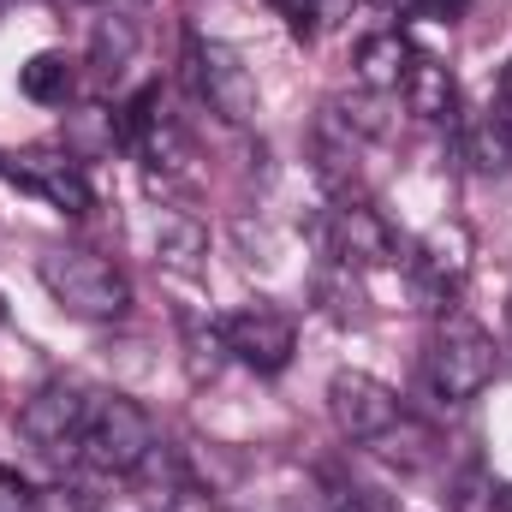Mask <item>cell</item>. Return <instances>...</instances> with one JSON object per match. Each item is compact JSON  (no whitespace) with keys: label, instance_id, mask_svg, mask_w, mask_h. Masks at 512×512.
I'll return each instance as SVG.
<instances>
[{"label":"cell","instance_id":"9c48e42d","mask_svg":"<svg viewBox=\"0 0 512 512\" xmlns=\"http://www.w3.org/2000/svg\"><path fill=\"white\" fill-rule=\"evenodd\" d=\"M471 227L465 221H435L423 239H417V251H411V268H417V280H423V292H435V298H453L459 286H465V274H471Z\"/></svg>","mask_w":512,"mask_h":512},{"label":"cell","instance_id":"4fadbf2b","mask_svg":"<svg viewBox=\"0 0 512 512\" xmlns=\"http://www.w3.org/2000/svg\"><path fill=\"white\" fill-rule=\"evenodd\" d=\"M465 161L489 179H507L512 173V114L507 108H483L471 126H465Z\"/></svg>","mask_w":512,"mask_h":512},{"label":"cell","instance_id":"cb8c5ba5","mask_svg":"<svg viewBox=\"0 0 512 512\" xmlns=\"http://www.w3.org/2000/svg\"><path fill=\"white\" fill-rule=\"evenodd\" d=\"M340 512H364V507H340Z\"/></svg>","mask_w":512,"mask_h":512},{"label":"cell","instance_id":"3957f363","mask_svg":"<svg viewBox=\"0 0 512 512\" xmlns=\"http://www.w3.org/2000/svg\"><path fill=\"white\" fill-rule=\"evenodd\" d=\"M161 435H155V417L126 399V393H96L90 405V423H84V441H78V459L102 477H137L149 459H155Z\"/></svg>","mask_w":512,"mask_h":512},{"label":"cell","instance_id":"ac0fdd59","mask_svg":"<svg viewBox=\"0 0 512 512\" xmlns=\"http://www.w3.org/2000/svg\"><path fill=\"white\" fill-rule=\"evenodd\" d=\"M209 251V239H203V227L191 221V215H161V227H155V256L167 262V268H197V256Z\"/></svg>","mask_w":512,"mask_h":512},{"label":"cell","instance_id":"e0dca14e","mask_svg":"<svg viewBox=\"0 0 512 512\" xmlns=\"http://www.w3.org/2000/svg\"><path fill=\"white\" fill-rule=\"evenodd\" d=\"M370 453H382V459H393V465L417 471V465H429V453H435V429H429V423H417V417L405 411L382 441H370Z\"/></svg>","mask_w":512,"mask_h":512},{"label":"cell","instance_id":"7a4b0ae2","mask_svg":"<svg viewBox=\"0 0 512 512\" xmlns=\"http://www.w3.org/2000/svg\"><path fill=\"white\" fill-rule=\"evenodd\" d=\"M495 370H501L495 334L483 322H471L465 310H447L441 328H435V340H429V352H423V376L435 387V399L471 405L483 387L495 382Z\"/></svg>","mask_w":512,"mask_h":512},{"label":"cell","instance_id":"d4e9b609","mask_svg":"<svg viewBox=\"0 0 512 512\" xmlns=\"http://www.w3.org/2000/svg\"><path fill=\"white\" fill-rule=\"evenodd\" d=\"M0 322H6V304H0Z\"/></svg>","mask_w":512,"mask_h":512},{"label":"cell","instance_id":"5bb4252c","mask_svg":"<svg viewBox=\"0 0 512 512\" xmlns=\"http://www.w3.org/2000/svg\"><path fill=\"white\" fill-rule=\"evenodd\" d=\"M18 90H24V102H36V108H66L72 90H78V72H72L66 54L42 48V54H30V60L18 66Z\"/></svg>","mask_w":512,"mask_h":512},{"label":"cell","instance_id":"44dd1931","mask_svg":"<svg viewBox=\"0 0 512 512\" xmlns=\"http://www.w3.org/2000/svg\"><path fill=\"white\" fill-rule=\"evenodd\" d=\"M501 108L512 114V60H507V72H501Z\"/></svg>","mask_w":512,"mask_h":512},{"label":"cell","instance_id":"2e32d148","mask_svg":"<svg viewBox=\"0 0 512 512\" xmlns=\"http://www.w3.org/2000/svg\"><path fill=\"white\" fill-rule=\"evenodd\" d=\"M447 507L453 512H507V489L495 483L489 465H459L447 477Z\"/></svg>","mask_w":512,"mask_h":512},{"label":"cell","instance_id":"7c38bea8","mask_svg":"<svg viewBox=\"0 0 512 512\" xmlns=\"http://www.w3.org/2000/svg\"><path fill=\"white\" fill-rule=\"evenodd\" d=\"M399 96H405V108H411L417 120H453V114H459V84H453V72H447L435 54H417V60H411Z\"/></svg>","mask_w":512,"mask_h":512},{"label":"cell","instance_id":"5b68a950","mask_svg":"<svg viewBox=\"0 0 512 512\" xmlns=\"http://www.w3.org/2000/svg\"><path fill=\"white\" fill-rule=\"evenodd\" d=\"M90 405H96V387H84L78 376H54L18 405V429L42 459H78Z\"/></svg>","mask_w":512,"mask_h":512},{"label":"cell","instance_id":"ba28073f","mask_svg":"<svg viewBox=\"0 0 512 512\" xmlns=\"http://www.w3.org/2000/svg\"><path fill=\"white\" fill-rule=\"evenodd\" d=\"M328 245L340 256V268H393L399 262V233L387 227L382 209H370V203H340L334 215H328Z\"/></svg>","mask_w":512,"mask_h":512},{"label":"cell","instance_id":"8992f818","mask_svg":"<svg viewBox=\"0 0 512 512\" xmlns=\"http://www.w3.org/2000/svg\"><path fill=\"white\" fill-rule=\"evenodd\" d=\"M221 340H227V358L256 370V376H280L292 364V352H298V328L274 304H239V310H227L221 316Z\"/></svg>","mask_w":512,"mask_h":512},{"label":"cell","instance_id":"30bf717a","mask_svg":"<svg viewBox=\"0 0 512 512\" xmlns=\"http://www.w3.org/2000/svg\"><path fill=\"white\" fill-rule=\"evenodd\" d=\"M0 179L36 191L42 203H54L60 215H90V185L84 173L72 167V155H0Z\"/></svg>","mask_w":512,"mask_h":512},{"label":"cell","instance_id":"52a82bcc","mask_svg":"<svg viewBox=\"0 0 512 512\" xmlns=\"http://www.w3.org/2000/svg\"><path fill=\"white\" fill-rule=\"evenodd\" d=\"M328 417H334V429H340L346 441L370 447V441H382L387 429L405 417V405H399V393H393L382 376H370V370H334V382H328Z\"/></svg>","mask_w":512,"mask_h":512},{"label":"cell","instance_id":"7402d4cb","mask_svg":"<svg viewBox=\"0 0 512 512\" xmlns=\"http://www.w3.org/2000/svg\"><path fill=\"white\" fill-rule=\"evenodd\" d=\"M370 6H382V12H399V6H417V0H370Z\"/></svg>","mask_w":512,"mask_h":512},{"label":"cell","instance_id":"d6986e66","mask_svg":"<svg viewBox=\"0 0 512 512\" xmlns=\"http://www.w3.org/2000/svg\"><path fill=\"white\" fill-rule=\"evenodd\" d=\"M0 512H36V489L6 465H0Z\"/></svg>","mask_w":512,"mask_h":512},{"label":"cell","instance_id":"8fae6325","mask_svg":"<svg viewBox=\"0 0 512 512\" xmlns=\"http://www.w3.org/2000/svg\"><path fill=\"white\" fill-rule=\"evenodd\" d=\"M411 60H417V48H411V36L405 30H370L364 42H358V54H352V66H358V84L364 90H399L405 84V72H411Z\"/></svg>","mask_w":512,"mask_h":512},{"label":"cell","instance_id":"603a6c76","mask_svg":"<svg viewBox=\"0 0 512 512\" xmlns=\"http://www.w3.org/2000/svg\"><path fill=\"white\" fill-rule=\"evenodd\" d=\"M507 340H512V304H507Z\"/></svg>","mask_w":512,"mask_h":512},{"label":"cell","instance_id":"ffe728a7","mask_svg":"<svg viewBox=\"0 0 512 512\" xmlns=\"http://www.w3.org/2000/svg\"><path fill=\"white\" fill-rule=\"evenodd\" d=\"M274 12L292 24V36H310L316 30V0H274Z\"/></svg>","mask_w":512,"mask_h":512},{"label":"cell","instance_id":"6da1fadb","mask_svg":"<svg viewBox=\"0 0 512 512\" xmlns=\"http://www.w3.org/2000/svg\"><path fill=\"white\" fill-rule=\"evenodd\" d=\"M36 280L48 286V298L78 316V322H120L131 310V280L96 251H78V245H54V251L36 256Z\"/></svg>","mask_w":512,"mask_h":512},{"label":"cell","instance_id":"277c9868","mask_svg":"<svg viewBox=\"0 0 512 512\" xmlns=\"http://www.w3.org/2000/svg\"><path fill=\"white\" fill-rule=\"evenodd\" d=\"M185 72H191L197 102H203L215 120H227V126H251L256 114H262V90H256L251 66H245V54H239L233 42L191 36V48H185Z\"/></svg>","mask_w":512,"mask_h":512},{"label":"cell","instance_id":"9a60e30c","mask_svg":"<svg viewBox=\"0 0 512 512\" xmlns=\"http://www.w3.org/2000/svg\"><path fill=\"white\" fill-rule=\"evenodd\" d=\"M131 54H137V18H126V12H102V18L90 24V60H96V72H102V78L126 72Z\"/></svg>","mask_w":512,"mask_h":512}]
</instances>
